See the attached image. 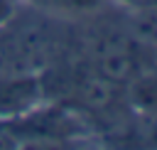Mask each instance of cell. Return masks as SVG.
I'll list each match as a JSON object with an SVG mask.
<instances>
[{
	"mask_svg": "<svg viewBox=\"0 0 157 150\" xmlns=\"http://www.w3.org/2000/svg\"><path fill=\"white\" fill-rule=\"evenodd\" d=\"M44 81L34 74H0V118L17 120L42 106Z\"/></svg>",
	"mask_w": 157,
	"mask_h": 150,
	"instance_id": "6da1fadb",
	"label": "cell"
},
{
	"mask_svg": "<svg viewBox=\"0 0 157 150\" xmlns=\"http://www.w3.org/2000/svg\"><path fill=\"white\" fill-rule=\"evenodd\" d=\"M42 10L49 12H71V15H81V12H93L98 10L105 0H27Z\"/></svg>",
	"mask_w": 157,
	"mask_h": 150,
	"instance_id": "7a4b0ae2",
	"label": "cell"
},
{
	"mask_svg": "<svg viewBox=\"0 0 157 150\" xmlns=\"http://www.w3.org/2000/svg\"><path fill=\"white\" fill-rule=\"evenodd\" d=\"M20 2H22V0H0V27L7 25V22L15 17Z\"/></svg>",
	"mask_w": 157,
	"mask_h": 150,
	"instance_id": "3957f363",
	"label": "cell"
},
{
	"mask_svg": "<svg viewBox=\"0 0 157 150\" xmlns=\"http://www.w3.org/2000/svg\"><path fill=\"white\" fill-rule=\"evenodd\" d=\"M120 5H125L130 12H147V10H157V0H115Z\"/></svg>",
	"mask_w": 157,
	"mask_h": 150,
	"instance_id": "277c9868",
	"label": "cell"
}]
</instances>
